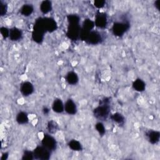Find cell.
<instances>
[{"mask_svg": "<svg viewBox=\"0 0 160 160\" xmlns=\"http://www.w3.org/2000/svg\"><path fill=\"white\" fill-rule=\"evenodd\" d=\"M44 28L46 31L53 32L57 29V24L55 20L51 18H42Z\"/></svg>", "mask_w": 160, "mask_h": 160, "instance_id": "cell-7", "label": "cell"}, {"mask_svg": "<svg viewBox=\"0 0 160 160\" xmlns=\"http://www.w3.org/2000/svg\"><path fill=\"white\" fill-rule=\"evenodd\" d=\"M46 31L44 27L42 21V18L38 19L34 24V29L32 33V37L33 40L38 43L41 42L43 40L44 34Z\"/></svg>", "mask_w": 160, "mask_h": 160, "instance_id": "cell-2", "label": "cell"}, {"mask_svg": "<svg viewBox=\"0 0 160 160\" xmlns=\"http://www.w3.org/2000/svg\"><path fill=\"white\" fill-rule=\"evenodd\" d=\"M52 109L54 112L60 113L62 112L64 109V105L63 104L62 101L59 99H56L52 104Z\"/></svg>", "mask_w": 160, "mask_h": 160, "instance_id": "cell-14", "label": "cell"}, {"mask_svg": "<svg viewBox=\"0 0 160 160\" xmlns=\"http://www.w3.org/2000/svg\"><path fill=\"white\" fill-rule=\"evenodd\" d=\"M111 119L116 122L117 123H118L119 124H122L124 123V118L123 117V116L120 114V113H118V112H116V113H114V114H112L111 116Z\"/></svg>", "mask_w": 160, "mask_h": 160, "instance_id": "cell-22", "label": "cell"}, {"mask_svg": "<svg viewBox=\"0 0 160 160\" xmlns=\"http://www.w3.org/2000/svg\"><path fill=\"white\" fill-rule=\"evenodd\" d=\"M7 5L6 3L3 2L2 1H0V14L1 16H4L6 14V12H7Z\"/></svg>", "mask_w": 160, "mask_h": 160, "instance_id": "cell-27", "label": "cell"}, {"mask_svg": "<svg viewBox=\"0 0 160 160\" xmlns=\"http://www.w3.org/2000/svg\"><path fill=\"white\" fill-rule=\"evenodd\" d=\"M96 129L101 135H103L105 133V128L101 122H98L96 124Z\"/></svg>", "mask_w": 160, "mask_h": 160, "instance_id": "cell-26", "label": "cell"}, {"mask_svg": "<svg viewBox=\"0 0 160 160\" xmlns=\"http://www.w3.org/2000/svg\"><path fill=\"white\" fill-rule=\"evenodd\" d=\"M58 128V125L56 122L53 121H51L48 122V129L51 133H54L57 131Z\"/></svg>", "mask_w": 160, "mask_h": 160, "instance_id": "cell-23", "label": "cell"}, {"mask_svg": "<svg viewBox=\"0 0 160 160\" xmlns=\"http://www.w3.org/2000/svg\"><path fill=\"white\" fill-rule=\"evenodd\" d=\"M33 7L31 4H24L21 9V13L23 16H28L32 14Z\"/></svg>", "mask_w": 160, "mask_h": 160, "instance_id": "cell-19", "label": "cell"}, {"mask_svg": "<svg viewBox=\"0 0 160 160\" xmlns=\"http://www.w3.org/2000/svg\"><path fill=\"white\" fill-rule=\"evenodd\" d=\"M34 158L36 159L46 160L50 158V151L42 146H38L33 152Z\"/></svg>", "mask_w": 160, "mask_h": 160, "instance_id": "cell-4", "label": "cell"}, {"mask_svg": "<svg viewBox=\"0 0 160 160\" xmlns=\"http://www.w3.org/2000/svg\"><path fill=\"white\" fill-rule=\"evenodd\" d=\"M102 38L101 34L97 31H91L86 39V42L89 44L96 45L101 42Z\"/></svg>", "mask_w": 160, "mask_h": 160, "instance_id": "cell-8", "label": "cell"}, {"mask_svg": "<svg viewBox=\"0 0 160 160\" xmlns=\"http://www.w3.org/2000/svg\"><path fill=\"white\" fill-rule=\"evenodd\" d=\"M64 109L69 114H75L77 112V108L76 104L71 99H68L65 105Z\"/></svg>", "mask_w": 160, "mask_h": 160, "instance_id": "cell-12", "label": "cell"}, {"mask_svg": "<svg viewBox=\"0 0 160 160\" xmlns=\"http://www.w3.org/2000/svg\"><path fill=\"white\" fill-rule=\"evenodd\" d=\"M129 24L126 22H117L114 23L112 28L113 34L117 36H122L129 29Z\"/></svg>", "mask_w": 160, "mask_h": 160, "instance_id": "cell-3", "label": "cell"}, {"mask_svg": "<svg viewBox=\"0 0 160 160\" xmlns=\"http://www.w3.org/2000/svg\"><path fill=\"white\" fill-rule=\"evenodd\" d=\"M81 28L79 24H69L67 31V36L71 40L76 41L79 37Z\"/></svg>", "mask_w": 160, "mask_h": 160, "instance_id": "cell-5", "label": "cell"}, {"mask_svg": "<svg viewBox=\"0 0 160 160\" xmlns=\"http://www.w3.org/2000/svg\"><path fill=\"white\" fill-rule=\"evenodd\" d=\"M107 23V17L105 14L100 12L96 15L94 24L97 27L100 28H106Z\"/></svg>", "mask_w": 160, "mask_h": 160, "instance_id": "cell-9", "label": "cell"}, {"mask_svg": "<svg viewBox=\"0 0 160 160\" xmlns=\"http://www.w3.org/2000/svg\"><path fill=\"white\" fill-rule=\"evenodd\" d=\"M148 141L151 144H156L160 138V133L157 131H149L146 133Z\"/></svg>", "mask_w": 160, "mask_h": 160, "instance_id": "cell-11", "label": "cell"}, {"mask_svg": "<svg viewBox=\"0 0 160 160\" xmlns=\"http://www.w3.org/2000/svg\"><path fill=\"white\" fill-rule=\"evenodd\" d=\"M34 91L33 85L30 82H24L21 86V92L24 96H29Z\"/></svg>", "mask_w": 160, "mask_h": 160, "instance_id": "cell-10", "label": "cell"}, {"mask_svg": "<svg viewBox=\"0 0 160 160\" xmlns=\"http://www.w3.org/2000/svg\"><path fill=\"white\" fill-rule=\"evenodd\" d=\"M154 5H155V7H156L158 10H159V9H160V1H159V0H158V1H155Z\"/></svg>", "mask_w": 160, "mask_h": 160, "instance_id": "cell-30", "label": "cell"}, {"mask_svg": "<svg viewBox=\"0 0 160 160\" xmlns=\"http://www.w3.org/2000/svg\"><path fill=\"white\" fill-rule=\"evenodd\" d=\"M41 143L44 147L49 151L54 150L56 147V142L55 139L50 135L45 134L41 141Z\"/></svg>", "mask_w": 160, "mask_h": 160, "instance_id": "cell-6", "label": "cell"}, {"mask_svg": "<svg viewBox=\"0 0 160 160\" xmlns=\"http://www.w3.org/2000/svg\"><path fill=\"white\" fill-rule=\"evenodd\" d=\"M16 121L20 124H26L28 122V117L26 112H20L16 116Z\"/></svg>", "mask_w": 160, "mask_h": 160, "instance_id": "cell-18", "label": "cell"}, {"mask_svg": "<svg viewBox=\"0 0 160 160\" xmlns=\"http://www.w3.org/2000/svg\"><path fill=\"white\" fill-rule=\"evenodd\" d=\"M22 37V32L20 29L14 28L10 30L9 38L12 41H17Z\"/></svg>", "mask_w": 160, "mask_h": 160, "instance_id": "cell-13", "label": "cell"}, {"mask_svg": "<svg viewBox=\"0 0 160 160\" xmlns=\"http://www.w3.org/2000/svg\"><path fill=\"white\" fill-rule=\"evenodd\" d=\"M106 2L105 1H103V0H96L94 2V5L98 8H102L104 4H105Z\"/></svg>", "mask_w": 160, "mask_h": 160, "instance_id": "cell-29", "label": "cell"}, {"mask_svg": "<svg viewBox=\"0 0 160 160\" xmlns=\"http://www.w3.org/2000/svg\"><path fill=\"white\" fill-rule=\"evenodd\" d=\"M67 82L70 84H76L78 82V76L74 72H69L67 74L66 77Z\"/></svg>", "mask_w": 160, "mask_h": 160, "instance_id": "cell-15", "label": "cell"}, {"mask_svg": "<svg viewBox=\"0 0 160 160\" xmlns=\"http://www.w3.org/2000/svg\"><path fill=\"white\" fill-rule=\"evenodd\" d=\"M8 153H4L2 155V157H1V160H5L8 158Z\"/></svg>", "mask_w": 160, "mask_h": 160, "instance_id": "cell-31", "label": "cell"}, {"mask_svg": "<svg viewBox=\"0 0 160 160\" xmlns=\"http://www.w3.org/2000/svg\"><path fill=\"white\" fill-rule=\"evenodd\" d=\"M109 113V99L104 98L101 101V104L99 106L94 110V116L99 119L104 120L108 116Z\"/></svg>", "mask_w": 160, "mask_h": 160, "instance_id": "cell-1", "label": "cell"}, {"mask_svg": "<svg viewBox=\"0 0 160 160\" xmlns=\"http://www.w3.org/2000/svg\"><path fill=\"white\" fill-rule=\"evenodd\" d=\"M34 158V154L33 152L29 151H25L24 152V154L22 155V159L24 160H32Z\"/></svg>", "mask_w": 160, "mask_h": 160, "instance_id": "cell-25", "label": "cell"}, {"mask_svg": "<svg viewBox=\"0 0 160 160\" xmlns=\"http://www.w3.org/2000/svg\"><path fill=\"white\" fill-rule=\"evenodd\" d=\"M43 112H44V113L45 114H48V112H49V110L48 108H44V109H43Z\"/></svg>", "mask_w": 160, "mask_h": 160, "instance_id": "cell-32", "label": "cell"}, {"mask_svg": "<svg viewBox=\"0 0 160 160\" xmlns=\"http://www.w3.org/2000/svg\"><path fill=\"white\" fill-rule=\"evenodd\" d=\"M94 25H95V24L92 21H91L89 19H86L83 22L82 28L87 31H91V29H93Z\"/></svg>", "mask_w": 160, "mask_h": 160, "instance_id": "cell-21", "label": "cell"}, {"mask_svg": "<svg viewBox=\"0 0 160 160\" xmlns=\"http://www.w3.org/2000/svg\"><path fill=\"white\" fill-rule=\"evenodd\" d=\"M40 9H41V11L44 14H46L49 12L52 9L51 2L49 1H42L40 5Z\"/></svg>", "mask_w": 160, "mask_h": 160, "instance_id": "cell-17", "label": "cell"}, {"mask_svg": "<svg viewBox=\"0 0 160 160\" xmlns=\"http://www.w3.org/2000/svg\"><path fill=\"white\" fill-rule=\"evenodd\" d=\"M0 32H1V35L2 36V37L4 38H6L9 36L10 31L5 27H1V29H0Z\"/></svg>", "mask_w": 160, "mask_h": 160, "instance_id": "cell-28", "label": "cell"}, {"mask_svg": "<svg viewBox=\"0 0 160 160\" xmlns=\"http://www.w3.org/2000/svg\"><path fill=\"white\" fill-rule=\"evenodd\" d=\"M68 145L69 147L74 151H81L82 149L81 144L77 140H71V141H69Z\"/></svg>", "mask_w": 160, "mask_h": 160, "instance_id": "cell-20", "label": "cell"}, {"mask_svg": "<svg viewBox=\"0 0 160 160\" xmlns=\"http://www.w3.org/2000/svg\"><path fill=\"white\" fill-rule=\"evenodd\" d=\"M132 87L136 91L141 92L145 89L146 85L142 80H141V79H137L133 82Z\"/></svg>", "mask_w": 160, "mask_h": 160, "instance_id": "cell-16", "label": "cell"}, {"mask_svg": "<svg viewBox=\"0 0 160 160\" xmlns=\"http://www.w3.org/2000/svg\"><path fill=\"white\" fill-rule=\"evenodd\" d=\"M68 21L69 24H79V18L76 14H69L68 16Z\"/></svg>", "mask_w": 160, "mask_h": 160, "instance_id": "cell-24", "label": "cell"}]
</instances>
